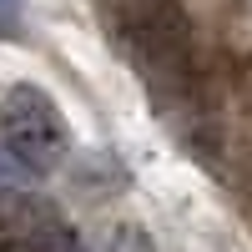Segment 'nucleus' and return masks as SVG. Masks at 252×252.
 I'll list each match as a JSON object with an SVG mask.
<instances>
[{
    "label": "nucleus",
    "instance_id": "f257e3e1",
    "mask_svg": "<svg viewBox=\"0 0 252 252\" xmlns=\"http://www.w3.org/2000/svg\"><path fill=\"white\" fill-rule=\"evenodd\" d=\"M0 136H5V152L31 177L56 172L71 152L66 116L40 86H10L5 91V101H0Z\"/></svg>",
    "mask_w": 252,
    "mask_h": 252
},
{
    "label": "nucleus",
    "instance_id": "f03ea898",
    "mask_svg": "<svg viewBox=\"0 0 252 252\" xmlns=\"http://www.w3.org/2000/svg\"><path fill=\"white\" fill-rule=\"evenodd\" d=\"M121 35L131 56L141 61L152 76L177 81L187 76V61H192V26L172 0H131L121 20Z\"/></svg>",
    "mask_w": 252,
    "mask_h": 252
},
{
    "label": "nucleus",
    "instance_id": "7ed1b4c3",
    "mask_svg": "<svg viewBox=\"0 0 252 252\" xmlns=\"http://www.w3.org/2000/svg\"><path fill=\"white\" fill-rule=\"evenodd\" d=\"M20 222H26V242L35 247V252H86L81 247V237H76V227L56 212L51 202H35V197H20Z\"/></svg>",
    "mask_w": 252,
    "mask_h": 252
},
{
    "label": "nucleus",
    "instance_id": "20e7f679",
    "mask_svg": "<svg viewBox=\"0 0 252 252\" xmlns=\"http://www.w3.org/2000/svg\"><path fill=\"white\" fill-rule=\"evenodd\" d=\"M15 20H20V0H0V35L15 31Z\"/></svg>",
    "mask_w": 252,
    "mask_h": 252
},
{
    "label": "nucleus",
    "instance_id": "39448f33",
    "mask_svg": "<svg viewBox=\"0 0 252 252\" xmlns=\"http://www.w3.org/2000/svg\"><path fill=\"white\" fill-rule=\"evenodd\" d=\"M0 252H35L26 237H0Z\"/></svg>",
    "mask_w": 252,
    "mask_h": 252
}]
</instances>
